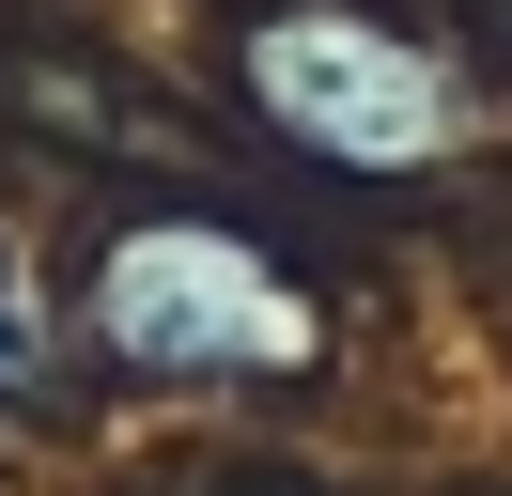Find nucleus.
Segmentation results:
<instances>
[{"label":"nucleus","instance_id":"1","mask_svg":"<svg viewBox=\"0 0 512 496\" xmlns=\"http://www.w3.org/2000/svg\"><path fill=\"white\" fill-rule=\"evenodd\" d=\"M249 93L280 140H311L326 171H435L466 140V93L435 78V47H404L388 16H342V0H295V16L249 31Z\"/></svg>","mask_w":512,"mask_h":496},{"label":"nucleus","instance_id":"2","mask_svg":"<svg viewBox=\"0 0 512 496\" xmlns=\"http://www.w3.org/2000/svg\"><path fill=\"white\" fill-rule=\"evenodd\" d=\"M94 341L125 372H295L311 357V310L280 295V264H264L249 233H218V217H140L94 264Z\"/></svg>","mask_w":512,"mask_h":496},{"label":"nucleus","instance_id":"3","mask_svg":"<svg viewBox=\"0 0 512 496\" xmlns=\"http://www.w3.org/2000/svg\"><path fill=\"white\" fill-rule=\"evenodd\" d=\"M0 388H32V295H16V248H0Z\"/></svg>","mask_w":512,"mask_h":496}]
</instances>
